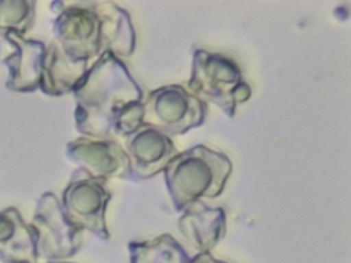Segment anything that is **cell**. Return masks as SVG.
<instances>
[{"mask_svg":"<svg viewBox=\"0 0 351 263\" xmlns=\"http://www.w3.org/2000/svg\"><path fill=\"white\" fill-rule=\"evenodd\" d=\"M192 207L180 219V227L186 238L201 252H208L223 238L225 215L221 209Z\"/></svg>","mask_w":351,"mask_h":263,"instance_id":"1","label":"cell"},{"mask_svg":"<svg viewBox=\"0 0 351 263\" xmlns=\"http://www.w3.org/2000/svg\"><path fill=\"white\" fill-rule=\"evenodd\" d=\"M38 236L0 219V260L5 263H38Z\"/></svg>","mask_w":351,"mask_h":263,"instance_id":"2","label":"cell"},{"mask_svg":"<svg viewBox=\"0 0 351 263\" xmlns=\"http://www.w3.org/2000/svg\"><path fill=\"white\" fill-rule=\"evenodd\" d=\"M131 263H191L188 253L169 234L129 246Z\"/></svg>","mask_w":351,"mask_h":263,"instance_id":"3","label":"cell"},{"mask_svg":"<svg viewBox=\"0 0 351 263\" xmlns=\"http://www.w3.org/2000/svg\"><path fill=\"white\" fill-rule=\"evenodd\" d=\"M191 263H227L223 262V261L217 260V259L213 258L208 252H203L201 254L197 255L195 258L192 259V262Z\"/></svg>","mask_w":351,"mask_h":263,"instance_id":"4","label":"cell"},{"mask_svg":"<svg viewBox=\"0 0 351 263\" xmlns=\"http://www.w3.org/2000/svg\"><path fill=\"white\" fill-rule=\"evenodd\" d=\"M49 263H73V262H54V261H52V262Z\"/></svg>","mask_w":351,"mask_h":263,"instance_id":"5","label":"cell"}]
</instances>
